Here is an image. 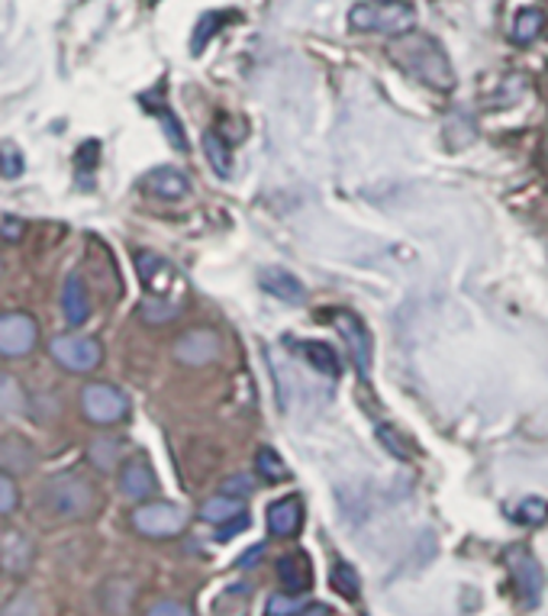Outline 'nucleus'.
<instances>
[{"label":"nucleus","mask_w":548,"mask_h":616,"mask_svg":"<svg viewBox=\"0 0 548 616\" xmlns=\"http://www.w3.org/2000/svg\"><path fill=\"white\" fill-rule=\"evenodd\" d=\"M297 352H303L307 359H310V365L316 371H323V374H330V378H336L342 374V365H339V355L326 346V342H294Z\"/></svg>","instance_id":"nucleus-22"},{"label":"nucleus","mask_w":548,"mask_h":616,"mask_svg":"<svg viewBox=\"0 0 548 616\" xmlns=\"http://www.w3.org/2000/svg\"><path fill=\"white\" fill-rule=\"evenodd\" d=\"M20 152H13V149H0V171L7 174V178H13V174H20Z\"/></svg>","instance_id":"nucleus-33"},{"label":"nucleus","mask_w":548,"mask_h":616,"mask_svg":"<svg viewBox=\"0 0 548 616\" xmlns=\"http://www.w3.org/2000/svg\"><path fill=\"white\" fill-rule=\"evenodd\" d=\"M243 513H246V503H243V497H233V493H216L201 503V520L213 523V527H226Z\"/></svg>","instance_id":"nucleus-18"},{"label":"nucleus","mask_w":548,"mask_h":616,"mask_svg":"<svg viewBox=\"0 0 548 616\" xmlns=\"http://www.w3.org/2000/svg\"><path fill=\"white\" fill-rule=\"evenodd\" d=\"M49 349L62 369L75 371V374L94 371L104 362V349L94 336H55Z\"/></svg>","instance_id":"nucleus-8"},{"label":"nucleus","mask_w":548,"mask_h":616,"mask_svg":"<svg viewBox=\"0 0 548 616\" xmlns=\"http://www.w3.org/2000/svg\"><path fill=\"white\" fill-rule=\"evenodd\" d=\"M255 491V478L252 475H229L223 485H219V493H233V497H249Z\"/></svg>","instance_id":"nucleus-28"},{"label":"nucleus","mask_w":548,"mask_h":616,"mask_svg":"<svg viewBox=\"0 0 548 616\" xmlns=\"http://www.w3.org/2000/svg\"><path fill=\"white\" fill-rule=\"evenodd\" d=\"M300 610H303V607H300L297 594H278V597H271V604H268V614L271 616H297Z\"/></svg>","instance_id":"nucleus-29"},{"label":"nucleus","mask_w":548,"mask_h":616,"mask_svg":"<svg viewBox=\"0 0 548 616\" xmlns=\"http://www.w3.org/2000/svg\"><path fill=\"white\" fill-rule=\"evenodd\" d=\"M178 304L169 300V297H146L142 304H139V320H146V323H152V327H162V323H171V320H178Z\"/></svg>","instance_id":"nucleus-23"},{"label":"nucleus","mask_w":548,"mask_h":616,"mask_svg":"<svg viewBox=\"0 0 548 616\" xmlns=\"http://www.w3.org/2000/svg\"><path fill=\"white\" fill-rule=\"evenodd\" d=\"M40 503H45V510L52 517L62 520H85L87 513L97 507L94 488L87 485L85 478L78 475H58L45 485V493L40 497Z\"/></svg>","instance_id":"nucleus-3"},{"label":"nucleus","mask_w":548,"mask_h":616,"mask_svg":"<svg viewBox=\"0 0 548 616\" xmlns=\"http://www.w3.org/2000/svg\"><path fill=\"white\" fill-rule=\"evenodd\" d=\"M513 520L523 523V527H542L548 520V503L542 497H526V500H519Z\"/></svg>","instance_id":"nucleus-26"},{"label":"nucleus","mask_w":548,"mask_h":616,"mask_svg":"<svg viewBox=\"0 0 548 616\" xmlns=\"http://www.w3.org/2000/svg\"><path fill=\"white\" fill-rule=\"evenodd\" d=\"M20 413H26V391L10 371H0V416H20Z\"/></svg>","instance_id":"nucleus-21"},{"label":"nucleus","mask_w":548,"mask_h":616,"mask_svg":"<svg viewBox=\"0 0 548 616\" xmlns=\"http://www.w3.org/2000/svg\"><path fill=\"white\" fill-rule=\"evenodd\" d=\"M146 188H149V194H155L162 201H181L191 191V181H187L184 171L165 164V168H155V171L146 174Z\"/></svg>","instance_id":"nucleus-16"},{"label":"nucleus","mask_w":548,"mask_h":616,"mask_svg":"<svg viewBox=\"0 0 548 616\" xmlns=\"http://www.w3.org/2000/svg\"><path fill=\"white\" fill-rule=\"evenodd\" d=\"M546 30V13L539 7H526L513 17V26H509V40L519 42V45H529L542 36Z\"/></svg>","instance_id":"nucleus-19"},{"label":"nucleus","mask_w":548,"mask_h":616,"mask_svg":"<svg viewBox=\"0 0 548 616\" xmlns=\"http://www.w3.org/2000/svg\"><path fill=\"white\" fill-rule=\"evenodd\" d=\"M278 577L284 584L288 594H307L313 587V562L307 552H288L281 562H278Z\"/></svg>","instance_id":"nucleus-13"},{"label":"nucleus","mask_w":548,"mask_h":616,"mask_svg":"<svg viewBox=\"0 0 548 616\" xmlns=\"http://www.w3.org/2000/svg\"><path fill=\"white\" fill-rule=\"evenodd\" d=\"M36 339H40V327L30 314H20V310L0 314V355L7 359L30 355Z\"/></svg>","instance_id":"nucleus-9"},{"label":"nucleus","mask_w":548,"mask_h":616,"mask_svg":"<svg viewBox=\"0 0 548 616\" xmlns=\"http://www.w3.org/2000/svg\"><path fill=\"white\" fill-rule=\"evenodd\" d=\"M62 314H65L68 327H82L87 317H90L87 288L78 275H68V278H65V288H62Z\"/></svg>","instance_id":"nucleus-17"},{"label":"nucleus","mask_w":548,"mask_h":616,"mask_svg":"<svg viewBox=\"0 0 548 616\" xmlns=\"http://www.w3.org/2000/svg\"><path fill=\"white\" fill-rule=\"evenodd\" d=\"M390 59H394L397 68H404L410 78H417L432 91H452L455 87V68H452L445 49L432 36H422V33L397 36L390 45Z\"/></svg>","instance_id":"nucleus-1"},{"label":"nucleus","mask_w":548,"mask_h":616,"mask_svg":"<svg viewBox=\"0 0 548 616\" xmlns=\"http://www.w3.org/2000/svg\"><path fill=\"white\" fill-rule=\"evenodd\" d=\"M136 268H139V278H142V285H146V290L152 297H169L171 300V294L181 290V285H184L169 258H162L155 252H139L136 255Z\"/></svg>","instance_id":"nucleus-10"},{"label":"nucleus","mask_w":548,"mask_h":616,"mask_svg":"<svg viewBox=\"0 0 548 616\" xmlns=\"http://www.w3.org/2000/svg\"><path fill=\"white\" fill-rule=\"evenodd\" d=\"M120 453H123V446L117 443V439H110V436H104V439H94V446H90V458H94V465L97 468H114L117 461H120Z\"/></svg>","instance_id":"nucleus-27"},{"label":"nucleus","mask_w":548,"mask_h":616,"mask_svg":"<svg viewBox=\"0 0 548 616\" xmlns=\"http://www.w3.org/2000/svg\"><path fill=\"white\" fill-rule=\"evenodd\" d=\"M17 500H20V493H17V481H13L10 475L0 471V513H10V510L17 507Z\"/></svg>","instance_id":"nucleus-30"},{"label":"nucleus","mask_w":548,"mask_h":616,"mask_svg":"<svg viewBox=\"0 0 548 616\" xmlns=\"http://www.w3.org/2000/svg\"><path fill=\"white\" fill-rule=\"evenodd\" d=\"M300 527H303V503H300V497H281V500H275L271 507H268V530L275 535H281V539H291V535L300 533Z\"/></svg>","instance_id":"nucleus-14"},{"label":"nucleus","mask_w":548,"mask_h":616,"mask_svg":"<svg viewBox=\"0 0 548 616\" xmlns=\"http://www.w3.org/2000/svg\"><path fill=\"white\" fill-rule=\"evenodd\" d=\"M82 411L97 426H114V423L127 419L129 401L127 394L117 391L114 384L97 381V384H87L85 391H82Z\"/></svg>","instance_id":"nucleus-7"},{"label":"nucleus","mask_w":548,"mask_h":616,"mask_svg":"<svg viewBox=\"0 0 548 616\" xmlns=\"http://www.w3.org/2000/svg\"><path fill=\"white\" fill-rule=\"evenodd\" d=\"M120 491L127 493L129 500H139L146 503L152 493L159 491V478L152 471V465L146 458H129L120 471Z\"/></svg>","instance_id":"nucleus-12"},{"label":"nucleus","mask_w":548,"mask_h":616,"mask_svg":"<svg viewBox=\"0 0 548 616\" xmlns=\"http://www.w3.org/2000/svg\"><path fill=\"white\" fill-rule=\"evenodd\" d=\"M255 468H258L261 481H271V485L288 481V465L281 461V455L275 453L271 446H261V449L255 453Z\"/></svg>","instance_id":"nucleus-24"},{"label":"nucleus","mask_w":548,"mask_h":616,"mask_svg":"<svg viewBox=\"0 0 548 616\" xmlns=\"http://www.w3.org/2000/svg\"><path fill=\"white\" fill-rule=\"evenodd\" d=\"M504 559L509 577H513V587H516V597L523 601V607H536L546 591V572H542L539 559L526 545H509Z\"/></svg>","instance_id":"nucleus-4"},{"label":"nucleus","mask_w":548,"mask_h":616,"mask_svg":"<svg viewBox=\"0 0 548 616\" xmlns=\"http://www.w3.org/2000/svg\"><path fill=\"white\" fill-rule=\"evenodd\" d=\"M297 616H330V610L323 604H313V607H303Z\"/></svg>","instance_id":"nucleus-35"},{"label":"nucleus","mask_w":548,"mask_h":616,"mask_svg":"<svg viewBox=\"0 0 548 616\" xmlns=\"http://www.w3.org/2000/svg\"><path fill=\"white\" fill-rule=\"evenodd\" d=\"M146 616H194V610L184 607V604H178V601H162V604H155Z\"/></svg>","instance_id":"nucleus-32"},{"label":"nucleus","mask_w":548,"mask_h":616,"mask_svg":"<svg viewBox=\"0 0 548 616\" xmlns=\"http://www.w3.org/2000/svg\"><path fill=\"white\" fill-rule=\"evenodd\" d=\"M219 352H223V346H219V336L213 329H191L174 342V359L181 365H191V369L211 365L219 359Z\"/></svg>","instance_id":"nucleus-11"},{"label":"nucleus","mask_w":548,"mask_h":616,"mask_svg":"<svg viewBox=\"0 0 548 616\" xmlns=\"http://www.w3.org/2000/svg\"><path fill=\"white\" fill-rule=\"evenodd\" d=\"M330 323L339 329V336L345 339L348 346V355L358 369L362 381H372V359H375V349H372V332L365 327V320L352 310H333L330 314Z\"/></svg>","instance_id":"nucleus-5"},{"label":"nucleus","mask_w":548,"mask_h":616,"mask_svg":"<svg viewBox=\"0 0 548 616\" xmlns=\"http://www.w3.org/2000/svg\"><path fill=\"white\" fill-rule=\"evenodd\" d=\"M330 581H333L336 594H342L345 601H358V594H362V581H358V572H355L348 562H336Z\"/></svg>","instance_id":"nucleus-25"},{"label":"nucleus","mask_w":548,"mask_h":616,"mask_svg":"<svg viewBox=\"0 0 548 616\" xmlns=\"http://www.w3.org/2000/svg\"><path fill=\"white\" fill-rule=\"evenodd\" d=\"M348 26L397 40L417 30V7L407 0H362L348 10Z\"/></svg>","instance_id":"nucleus-2"},{"label":"nucleus","mask_w":548,"mask_h":616,"mask_svg":"<svg viewBox=\"0 0 548 616\" xmlns=\"http://www.w3.org/2000/svg\"><path fill=\"white\" fill-rule=\"evenodd\" d=\"M204 152H207V162H211V168L219 178H229L233 174V149H229V142L216 129L204 132Z\"/></svg>","instance_id":"nucleus-20"},{"label":"nucleus","mask_w":548,"mask_h":616,"mask_svg":"<svg viewBox=\"0 0 548 616\" xmlns=\"http://www.w3.org/2000/svg\"><path fill=\"white\" fill-rule=\"evenodd\" d=\"M258 285H261V290H268L271 297L284 300V304H303L307 300L303 282L297 275H291L288 268H261Z\"/></svg>","instance_id":"nucleus-15"},{"label":"nucleus","mask_w":548,"mask_h":616,"mask_svg":"<svg viewBox=\"0 0 548 616\" xmlns=\"http://www.w3.org/2000/svg\"><path fill=\"white\" fill-rule=\"evenodd\" d=\"M378 436H380V443H384V449H390V453L397 455V458H410V455H413L410 449H407V446H400V439H397V433H394V429L380 426Z\"/></svg>","instance_id":"nucleus-31"},{"label":"nucleus","mask_w":548,"mask_h":616,"mask_svg":"<svg viewBox=\"0 0 548 616\" xmlns=\"http://www.w3.org/2000/svg\"><path fill=\"white\" fill-rule=\"evenodd\" d=\"M187 517L178 503L169 500H146L132 510V527L136 533L149 535V539H169L184 530Z\"/></svg>","instance_id":"nucleus-6"},{"label":"nucleus","mask_w":548,"mask_h":616,"mask_svg":"<svg viewBox=\"0 0 548 616\" xmlns=\"http://www.w3.org/2000/svg\"><path fill=\"white\" fill-rule=\"evenodd\" d=\"M261 555H265V545H255V549H249V552H246V555H243V559L236 562V569H252V565L258 562V559H261Z\"/></svg>","instance_id":"nucleus-34"}]
</instances>
